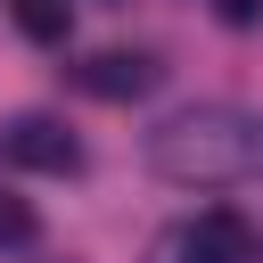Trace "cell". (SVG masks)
Here are the masks:
<instances>
[{"label":"cell","instance_id":"cell-1","mask_svg":"<svg viewBox=\"0 0 263 263\" xmlns=\"http://www.w3.org/2000/svg\"><path fill=\"white\" fill-rule=\"evenodd\" d=\"M148 173L173 189H230L263 173V115L247 107H181L148 132Z\"/></svg>","mask_w":263,"mask_h":263},{"label":"cell","instance_id":"cell-2","mask_svg":"<svg viewBox=\"0 0 263 263\" xmlns=\"http://www.w3.org/2000/svg\"><path fill=\"white\" fill-rule=\"evenodd\" d=\"M0 156L25 164V173H82V140H74L58 115H16V123H0Z\"/></svg>","mask_w":263,"mask_h":263},{"label":"cell","instance_id":"cell-3","mask_svg":"<svg viewBox=\"0 0 263 263\" xmlns=\"http://www.w3.org/2000/svg\"><path fill=\"white\" fill-rule=\"evenodd\" d=\"M181 255L189 263H255V222L238 205H205L189 230H181Z\"/></svg>","mask_w":263,"mask_h":263},{"label":"cell","instance_id":"cell-4","mask_svg":"<svg viewBox=\"0 0 263 263\" xmlns=\"http://www.w3.org/2000/svg\"><path fill=\"white\" fill-rule=\"evenodd\" d=\"M156 74H164V66H156L148 49H99L90 66H74V82H82L90 99H148Z\"/></svg>","mask_w":263,"mask_h":263},{"label":"cell","instance_id":"cell-5","mask_svg":"<svg viewBox=\"0 0 263 263\" xmlns=\"http://www.w3.org/2000/svg\"><path fill=\"white\" fill-rule=\"evenodd\" d=\"M8 16L33 49H66V33H74V0H8Z\"/></svg>","mask_w":263,"mask_h":263},{"label":"cell","instance_id":"cell-6","mask_svg":"<svg viewBox=\"0 0 263 263\" xmlns=\"http://www.w3.org/2000/svg\"><path fill=\"white\" fill-rule=\"evenodd\" d=\"M33 238H41V214H33L25 197H8V189H0V255H25Z\"/></svg>","mask_w":263,"mask_h":263},{"label":"cell","instance_id":"cell-7","mask_svg":"<svg viewBox=\"0 0 263 263\" xmlns=\"http://www.w3.org/2000/svg\"><path fill=\"white\" fill-rule=\"evenodd\" d=\"M222 25H263V0H214Z\"/></svg>","mask_w":263,"mask_h":263}]
</instances>
